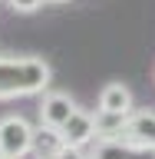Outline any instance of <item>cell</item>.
Listing matches in <instances>:
<instances>
[{
    "mask_svg": "<svg viewBox=\"0 0 155 159\" xmlns=\"http://www.w3.org/2000/svg\"><path fill=\"white\" fill-rule=\"evenodd\" d=\"M53 70L43 57H0V99L43 96Z\"/></svg>",
    "mask_w": 155,
    "mask_h": 159,
    "instance_id": "cell-1",
    "label": "cell"
},
{
    "mask_svg": "<svg viewBox=\"0 0 155 159\" xmlns=\"http://www.w3.org/2000/svg\"><path fill=\"white\" fill-rule=\"evenodd\" d=\"M33 133L37 126L23 119L20 113H10V116H0V156L7 159H23L33 152Z\"/></svg>",
    "mask_w": 155,
    "mask_h": 159,
    "instance_id": "cell-2",
    "label": "cell"
},
{
    "mask_svg": "<svg viewBox=\"0 0 155 159\" xmlns=\"http://www.w3.org/2000/svg\"><path fill=\"white\" fill-rule=\"evenodd\" d=\"M89 159H155V146H142L126 136L96 139V146L89 149Z\"/></svg>",
    "mask_w": 155,
    "mask_h": 159,
    "instance_id": "cell-3",
    "label": "cell"
},
{
    "mask_svg": "<svg viewBox=\"0 0 155 159\" xmlns=\"http://www.w3.org/2000/svg\"><path fill=\"white\" fill-rule=\"evenodd\" d=\"M76 103H73V96L69 93H59V89H50V93H43L40 96V106H37V113H40V123L43 126H63L73 113H76Z\"/></svg>",
    "mask_w": 155,
    "mask_h": 159,
    "instance_id": "cell-4",
    "label": "cell"
},
{
    "mask_svg": "<svg viewBox=\"0 0 155 159\" xmlns=\"http://www.w3.org/2000/svg\"><path fill=\"white\" fill-rule=\"evenodd\" d=\"M59 133H63V143H69V146H89V143L96 139V113L76 109V113L59 126Z\"/></svg>",
    "mask_w": 155,
    "mask_h": 159,
    "instance_id": "cell-5",
    "label": "cell"
},
{
    "mask_svg": "<svg viewBox=\"0 0 155 159\" xmlns=\"http://www.w3.org/2000/svg\"><path fill=\"white\" fill-rule=\"evenodd\" d=\"M122 136L142 146H155V113L152 109H132L122 126Z\"/></svg>",
    "mask_w": 155,
    "mask_h": 159,
    "instance_id": "cell-6",
    "label": "cell"
},
{
    "mask_svg": "<svg viewBox=\"0 0 155 159\" xmlns=\"http://www.w3.org/2000/svg\"><path fill=\"white\" fill-rule=\"evenodd\" d=\"M99 109L129 116L132 113V89L126 83H106V86L99 89Z\"/></svg>",
    "mask_w": 155,
    "mask_h": 159,
    "instance_id": "cell-7",
    "label": "cell"
},
{
    "mask_svg": "<svg viewBox=\"0 0 155 159\" xmlns=\"http://www.w3.org/2000/svg\"><path fill=\"white\" fill-rule=\"evenodd\" d=\"M63 146V133H59L56 126H43L40 123L37 133H33V152H37L40 159H53V152Z\"/></svg>",
    "mask_w": 155,
    "mask_h": 159,
    "instance_id": "cell-8",
    "label": "cell"
},
{
    "mask_svg": "<svg viewBox=\"0 0 155 159\" xmlns=\"http://www.w3.org/2000/svg\"><path fill=\"white\" fill-rule=\"evenodd\" d=\"M122 113H106V109H96V139H116L122 136V126H126Z\"/></svg>",
    "mask_w": 155,
    "mask_h": 159,
    "instance_id": "cell-9",
    "label": "cell"
},
{
    "mask_svg": "<svg viewBox=\"0 0 155 159\" xmlns=\"http://www.w3.org/2000/svg\"><path fill=\"white\" fill-rule=\"evenodd\" d=\"M53 159H89V152H83V146H69V143H63V146L53 152Z\"/></svg>",
    "mask_w": 155,
    "mask_h": 159,
    "instance_id": "cell-10",
    "label": "cell"
},
{
    "mask_svg": "<svg viewBox=\"0 0 155 159\" xmlns=\"http://www.w3.org/2000/svg\"><path fill=\"white\" fill-rule=\"evenodd\" d=\"M10 10H17V13H33V10H40L46 0H7Z\"/></svg>",
    "mask_w": 155,
    "mask_h": 159,
    "instance_id": "cell-11",
    "label": "cell"
},
{
    "mask_svg": "<svg viewBox=\"0 0 155 159\" xmlns=\"http://www.w3.org/2000/svg\"><path fill=\"white\" fill-rule=\"evenodd\" d=\"M46 3H69V0H46Z\"/></svg>",
    "mask_w": 155,
    "mask_h": 159,
    "instance_id": "cell-12",
    "label": "cell"
},
{
    "mask_svg": "<svg viewBox=\"0 0 155 159\" xmlns=\"http://www.w3.org/2000/svg\"><path fill=\"white\" fill-rule=\"evenodd\" d=\"M0 159H7V156H0Z\"/></svg>",
    "mask_w": 155,
    "mask_h": 159,
    "instance_id": "cell-13",
    "label": "cell"
}]
</instances>
